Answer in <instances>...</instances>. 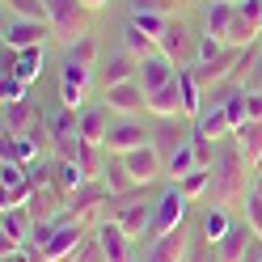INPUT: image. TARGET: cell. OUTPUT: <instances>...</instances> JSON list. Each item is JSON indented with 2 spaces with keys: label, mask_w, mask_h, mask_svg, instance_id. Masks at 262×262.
<instances>
[{
  "label": "cell",
  "mask_w": 262,
  "mask_h": 262,
  "mask_svg": "<svg viewBox=\"0 0 262 262\" xmlns=\"http://www.w3.org/2000/svg\"><path fill=\"white\" fill-rule=\"evenodd\" d=\"M38 123V110H34V102H13V106H5V136H26V127H34Z\"/></svg>",
  "instance_id": "ffe728a7"
},
{
  "label": "cell",
  "mask_w": 262,
  "mask_h": 262,
  "mask_svg": "<svg viewBox=\"0 0 262 262\" xmlns=\"http://www.w3.org/2000/svg\"><path fill=\"white\" fill-rule=\"evenodd\" d=\"M186 203H190V199L182 194V186H178V182H169L165 190H161V199H157V220H152V237H161V233H169V228L182 224Z\"/></svg>",
  "instance_id": "ba28073f"
},
{
  "label": "cell",
  "mask_w": 262,
  "mask_h": 262,
  "mask_svg": "<svg viewBox=\"0 0 262 262\" xmlns=\"http://www.w3.org/2000/svg\"><path fill=\"white\" fill-rule=\"evenodd\" d=\"M102 102L114 119H136V114L148 110V89L136 80H119V85H102Z\"/></svg>",
  "instance_id": "277c9868"
},
{
  "label": "cell",
  "mask_w": 262,
  "mask_h": 262,
  "mask_svg": "<svg viewBox=\"0 0 262 262\" xmlns=\"http://www.w3.org/2000/svg\"><path fill=\"white\" fill-rule=\"evenodd\" d=\"M123 47H127L131 55H140V59H148V55H157V51H161V42L148 34V30H140L136 21H131V26L123 30Z\"/></svg>",
  "instance_id": "7402d4cb"
},
{
  "label": "cell",
  "mask_w": 262,
  "mask_h": 262,
  "mask_svg": "<svg viewBox=\"0 0 262 262\" xmlns=\"http://www.w3.org/2000/svg\"><path fill=\"white\" fill-rule=\"evenodd\" d=\"M178 186H182V194L194 203V199H207L211 194V169H190L186 178H178Z\"/></svg>",
  "instance_id": "cb8c5ba5"
},
{
  "label": "cell",
  "mask_w": 262,
  "mask_h": 262,
  "mask_svg": "<svg viewBox=\"0 0 262 262\" xmlns=\"http://www.w3.org/2000/svg\"><path fill=\"white\" fill-rule=\"evenodd\" d=\"M228 228H233V220H228V211L220 207V203H207L203 207V216H199V233H203V241L207 245H216Z\"/></svg>",
  "instance_id": "d6986e66"
},
{
  "label": "cell",
  "mask_w": 262,
  "mask_h": 262,
  "mask_svg": "<svg viewBox=\"0 0 262 262\" xmlns=\"http://www.w3.org/2000/svg\"><path fill=\"white\" fill-rule=\"evenodd\" d=\"M245 220H250V228L262 241V186H254L250 194H245Z\"/></svg>",
  "instance_id": "83f0119b"
},
{
  "label": "cell",
  "mask_w": 262,
  "mask_h": 262,
  "mask_svg": "<svg viewBox=\"0 0 262 262\" xmlns=\"http://www.w3.org/2000/svg\"><path fill=\"white\" fill-rule=\"evenodd\" d=\"M233 144L241 148V157L250 161V165H262V123L245 119V123L233 131Z\"/></svg>",
  "instance_id": "ac0fdd59"
},
{
  "label": "cell",
  "mask_w": 262,
  "mask_h": 262,
  "mask_svg": "<svg viewBox=\"0 0 262 262\" xmlns=\"http://www.w3.org/2000/svg\"><path fill=\"white\" fill-rule=\"evenodd\" d=\"M30 228H34V220L26 216V207H5V216H0V233H5V254L30 241Z\"/></svg>",
  "instance_id": "2e32d148"
},
{
  "label": "cell",
  "mask_w": 262,
  "mask_h": 262,
  "mask_svg": "<svg viewBox=\"0 0 262 262\" xmlns=\"http://www.w3.org/2000/svg\"><path fill=\"white\" fill-rule=\"evenodd\" d=\"M173 5H178V0H131V13H136V9L140 13H169Z\"/></svg>",
  "instance_id": "d6a6232c"
},
{
  "label": "cell",
  "mask_w": 262,
  "mask_h": 262,
  "mask_svg": "<svg viewBox=\"0 0 262 262\" xmlns=\"http://www.w3.org/2000/svg\"><path fill=\"white\" fill-rule=\"evenodd\" d=\"M254 228H250V220H233V228L211 245V254H216V262H241L245 254H250V245H254Z\"/></svg>",
  "instance_id": "8fae6325"
},
{
  "label": "cell",
  "mask_w": 262,
  "mask_h": 262,
  "mask_svg": "<svg viewBox=\"0 0 262 262\" xmlns=\"http://www.w3.org/2000/svg\"><path fill=\"white\" fill-rule=\"evenodd\" d=\"M131 21H136L140 30H148V34H152V38H161V30H165V26H169V21H165V13H140V9H136V13H131Z\"/></svg>",
  "instance_id": "f546056e"
},
{
  "label": "cell",
  "mask_w": 262,
  "mask_h": 262,
  "mask_svg": "<svg viewBox=\"0 0 262 262\" xmlns=\"http://www.w3.org/2000/svg\"><path fill=\"white\" fill-rule=\"evenodd\" d=\"M0 102H5V106H13V102H26V80H17V76H5V80H0Z\"/></svg>",
  "instance_id": "4dcf8cb0"
},
{
  "label": "cell",
  "mask_w": 262,
  "mask_h": 262,
  "mask_svg": "<svg viewBox=\"0 0 262 262\" xmlns=\"http://www.w3.org/2000/svg\"><path fill=\"white\" fill-rule=\"evenodd\" d=\"M173 76H178V63H173L165 51H157V55H148V59H140V85L148 89V93L165 89Z\"/></svg>",
  "instance_id": "5bb4252c"
},
{
  "label": "cell",
  "mask_w": 262,
  "mask_h": 262,
  "mask_svg": "<svg viewBox=\"0 0 262 262\" xmlns=\"http://www.w3.org/2000/svg\"><path fill=\"white\" fill-rule=\"evenodd\" d=\"M47 34H55L51 21H30V17H5V47H17V51H26V47H42Z\"/></svg>",
  "instance_id": "30bf717a"
},
{
  "label": "cell",
  "mask_w": 262,
  "mask_h": 262,
  "mask_svg": "<svg viewBox=\"0 0 262 262\" xmlns=\"http://www.w3.org/2000/svg\"><path fill=\"white\" fill-rule=\"evenodd\" d=\"M148 110L157 114V119H182V114H186V102H182V80L173 76L165 89L148 93Z\"/></svg>",
  "instance_id": "9a60e30c"
},
{
  "label": "cell",
  "mask_w": 262,
  "mask_h": 262,
  "mask_svg": "<svg viewBox=\"0 0 262 262\" xmlns=\"http://www.w3.org/2000/svg\"><path fill=\"white\" fill-rule=\"evenodd\" d=\"M110 119H114V114L106 110V102L85 106V110L76 114V136L85 140V144H102V140H106V131H110Z\"/></svg>",
  "instance_id": "4fadbf2b"
},
{
  "label": "cell",
  "mask_w": 262,
  "mask_h": 262,
  "mask_svg": "<svg viewBox=\"0 0 262 262\" xmlns=\"http://www.w3.org/2000/svg\"><path fill=\"white\" fill-rule=\"evenodd\" d=\"M93 237H97V245H102V258L106 262H136V254H131V245H136V241H131L114 220H97Z\"/></svg>",
  "instance_id": "7c38bea8"
},
{
  "label": "cell",
  "mask_w": 262,
  "mask_h": 262,
  "mask_svg": "<svg viewBox=\"0 0 262 262\" xmlns=\"http://www.w3.org/2000/svg\"><path fill=\"white\" fill-rule=\"evenodd\" d=\"M199 38L203 34H190V30L186 26H165V30H161V51H165L173 63H178V68H190V63H194V51H199Z\"/></svg>",
  "instance_id": "52a82bcc"
},
{
  "label": "cell",
  "mask_w": 262,
  "mask_h": 262,
  "mask_svg": "<svg viewBox=\"0 0 262 262\" xmlns=\"http://www.w3.org/2000/svg\"><path fill=\"white\" fill-rule=\"evenodd\" d=\"M89 80H93V68H85V63L76 59H63V72H59V106L68 110H85L89 102Z\"/></svg>",
  "instance_id": "5b68a950"
},
{
  "label": "cell",
  "mask_w": 262,
  "mask_h": 262,
  "mask_svg": "<svg viewBox=\"0 0 262 262\" xmlns=\"http://www.w3.org/2000/svg\"><path fill=\"white\" fill-rule=\"evenodd\" d=\"M136 76H140V55H131L127 47L102 63V85H119V80H136Z\"/></svg>",
  "instance_id": "e0dca14e"
},
{
  "label": "cell",
  "mask_w": 262,
  "mask_h": 262,
  "mask_svg": "<svg viewBox=\"0 0 262 262\" xmlns=\"http://www.w3.org/2000/svg\"><path fill=\"white\" fill-rule=\"evenodd\" d=\"M38 59H42V47H26V51L17 55V68H13L9 76H17V80H26V85H30V80L38 76V68H42Z\"/></svg>",
  "instance_id": "484cf974"
},
{
  "label": "cell",
  "mask_w": 262,
  "mask_h": 262,
  "mask_svg": "<svg viewBox=\"0 0 262 262\" xmlns=\"http://www.w3.org/2000/svg\"><path fill=\"white\" fill-rule=\"evenodd\" d=\"M228 5H237V0H228Z\"/></svg>",
  "instance_id": "d590c367"
},
{
  "label": "cell",
  "mask_w": 262,
  "mask_h": 262,
  "mask_svg": "<svg viewBox=\"0 0 262 262\" xmlns=\"http://www.w3.org/2000/svg\"><path fill=\"white\" fill-rule=\"evenodd\" d=\"M102 5H110V0H85V9H102Z\"/></svg>",
  "instance_id": "e575fe53"
},
{
  "label": "cell",
  "mask_w": 262,
  "mask_h": 262,
  "mask_svg": "<svg viewBox=\"0 0 262 262\" xmlns=\"http://www.w3.org/2000/svg\"><path fill=\"white\" fill-rule=\"evenodd\" d=\"M9 17H30V21H51L47 17V0H5Z\"/></svg>",
  "instance_id": "d4e9b609"
},
{
  "label": "cell",
  "mask_w": 262,
  "mask_h": 262,
  "mask_svg": "<svg viewBox=\"0 0 262 262\" xmlns=\"http://www.w3.org/2000/svg\"><path fill=\"white\" fill-rule=\"evenodd\" d=\"M250 85H254V89H262V63L254 68V80H250Z\"/></svg>",
  "instance_id": "836d02e7"
},
{
  "label": "cell",
  "mask_w": 262,
  "mask_h": 262,
  "mask_svg": "<svg viewBox=\"0 0 262 262\" xmlns=\"http://www.w3.org/2000/svg\"><path fill=\"white\" fill-rule=\"evenodd\" d=\"M68 59L85 63V68H93V63H97V38H93V34H80L76 42H68Z\"/></svg>",
  "instance_id": "4316f807"
},
{
  "label": "cell",
  "mask_w": 262,
  "mask_h": 262,
  "mask_svg": "<svg viewBox=\"0 0 262 262\" xmlns=\"http://www.w3.org/2000/svg\"><path fill=\"white\" fill-rule=\"evenodd\" d=\"M245 119L262 123V89H254V85H245Z\"/></svg>",
  "instance_id": "1f68e13d"
},
{
  "label": "cell",
  "mask_w": 262,
  "mask_h": 262,
  "mask_svg": "<svg viewBox=\"0 0 262 262\" xmlns=\"http://www.w3.org/2000/svg\"><path fill=\"white\" fill-rule=\"evenodd\" d=\"M152 136H157V127H148L140 114H136V119H110V131H106L102 148H106L110 157H123V152H131V148L152 144Z\"/></svg>",
  "instance_id": "3957f363"
},
{
  "label": "cell",
  "mask_w": 262,
  "mask_h": 262,
  "mask_svg": "<svg viewBox=\"0 0 262 262\" xmlns=\"http://www.w3.org/2000/svg\"><path fill=\"white\" fill-rule=\"evenodd\" d=\"M250 161L241 157V148L237 144H220V152H216V165H211V194H207V203H220V207H228V203H237V199H245L254 186H250Z\"/></svg>",
  "instance_id": "6da1fadb"
},
{
  "label": "cell",
  "mask_w": 262,
  "mask_h": 262,
  "mask_svg": "<svg viewBox=\"0 0 262 262\" xmlns=\"http://www.w3.org/2000/svg\"><path fill=\"white\" fill-rule=\"evenodd\" d=\"M102 186H106V194H127V190H136V178L127 173L123 157H110V161H106V169H102Z\"/></svg>",
  "instance_id": "44dd1931"
},
{
  "label": "cell",
  "mask_w": 262,
  "mask_h": 262,
  "mask_svg": "<svg viewBox=\"0 0 262 262\" xmlns=\"http://www.w3.org/2000/svg\"><path fill=\"white\" fill-rule=\"evenodd\" d=\"M89 13L93 9H85V0H47V17H51V30L63 47L89 34Z\"/></svg>",
  "instance_id": "7a4b0ae2"
},
{
  "label": "cell",
  "mask_w": 262,
  "mask_h": 262,
  "mask_svg": "<svg viewBox=\"0 0 262 262\" xmlns=\"http://www.w3.org/2000/svg\"><path fill=\"white\" fill-rule=\"evenodd\" d=\"M123 165H127L131 178H136V186H148V182H157V178L165 173V152H161L157 144H144V148L123 152Z\"/></svg>",
  "instance_id": "8992f818"
},
{
  "label": "cell",
  "mask_w": 262,
  "mask_h": 262,
  "mask_svg": "<svg viewBox=\"0 0 262 262\" xmlns=\"http://www.w3.org/2000/svg\"><path fill=\"white\" fill-rule=\"evenodd\" d=\"M190 169H199V161H194V144L186 140L182 148H173V152L165 157V173H169L173 182H178V178H186Z\"/></svg>",
  "instance_id": "603a6c76"
},
{
  "label": "cell",
  "mask_w": 262,
  "mask_h": 262,
  "mask_svg": "<svg viewBox=\"0 0 262 262\" xmlns=\"http://www.w3.org/2000/svg\"><path fill=\"white\" fill-rule=\"evenodd\" d=\"M228 51V47L220 42V38H211V34H203L199 38V51H194V63H211V59H220Z\"/></svg>",
  "instance_id": "f1b7e54d"
},
{
  "label": "cell",
  "mask_w": 262,
  "mask_h": 262,
  "mask_svg": "<svg viewBox=\"0 0 262 262\" xmlns=\"http://www.w3.org/2000/svg\"><path fill=\"white\" fill-rule=\"evenodd\" d=\"M186 241H190V237H186V224H178V228H169V233L152 237L140 262H186V254H190Z\"/></svg>",
  "instance_id": "9c48e42d"
}]
</instances>
